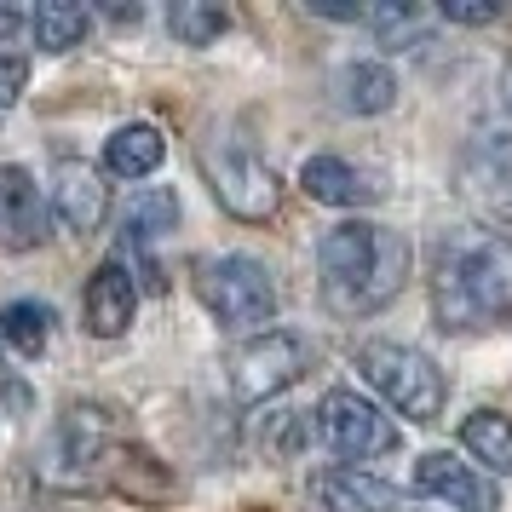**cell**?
Here are the masks:
<instances>
[{
  "label": "cell",
  "instance_id": "7402d4cb",
  "mask_svg": "<svg viewBox=\"0 0 512 512\" xmlns=\"http://www.w3.org/2000/svg\"><path fill=\"white\" fill-rule=\"evenodd\" d=\"M363 18L380 35V47H409L420 35V6H369Z\"/></svg>",
  "mask_w": 512,
  "mask_h": 512
},
{
  "label": "cell",
  "instance_id": "4fadbf2b",
  "mask_svg": "<svg viewBox=\"0 0 512 512\" xmlns=\"http://www.w3.org/2000/svg\"><path fill=\"white\" fill-rule=\"evenodd\" d=\"M81 305H87V328H93L98 340H116V334H127L133 311H139V288H133V277L110 259V265H98V271H93L87 300H81Z\"/></svg>",
  "mask_w": 512,
  "mask_h": 512
},
{
  "label": "cell",
  "instance_id": "44dd1931",
  "mask_svg": "<svg viewBox=\"0 0 512 512\" xmlns=\"http://www.w3.org/2000/svg\"><path fill=\"white\" fill-rule=\"evenodd\" d=\"M173 219H179V202H173V190H144L139 202L127 208V236H133V242H150V236L173 231Z\"/></svg>",
  "mask_w": 512,
  "mask_h": 512
},
{
  "label": "cell",
  "instance_id": "30bf717a",
  "mask_svg": "<svg viewBox=\"0 0 512 512\" xmlns=\"http://www.w3.org/2000/svg\"><path fill=\"white\" fill-rule=\"evenodd\" d=\"M47 242V196L24 167H0V248L29 254Z\"/></svg>",
  "mask_w": 512,
  "mask_h": 512
},
{
  "label": "cell",
  "instance_id": "5b68a950",
  "mask_svg": "<svg viewBox=\"0 0 512 512\" xmlns=\"http://www.w3.org/2000/svg\"><path fill=\"white\" fill-rule=\"evenodd\" d=\"M202 173H208L213 196H219L236 219H248V225H265L282 202L277 173L259 162V150H248L242 139H208L202 144Z\"/></svg>",
  "mask_w": 512,
  "mask_h": 512
},
{
  "label": "cell",
  "instance_id": "5bb4252c",
  "mask_svg": "<svg viewBox=\"0 0 512 512\" xmlns=\"http://www.w3.org/2000/svg\"><path fill=\"white\" fill-rule=\"evenodd\" d=\"M300 185L311 202H328V208H363V202H380V185L369 173H357L340 156H311L300 167Z\"/></svg>",
  "mask_w": 512,
  "mask_h": 512
},
{
  "label": "cell",
  "instance_id": "603a6c76",
  "mask_svg": "<svg viewBox=\"0 0 512 512\" xmlns=\"http://www.w3.org/2000/svg\"><path fill=\"white\" fill-rule=\"evenodd\" d=\"M443 18H449V24H495L501 6H495V0H443Z\"/></svg>",
  "mask_w": 512,
  "mask_h": 512
},
{
  "label": "cell",
  "instance_id": "3957f363",
  "mask_svg": "<svg viewBox=\"0 0 512 512\" xmlns=\"http://www.w3.org/2000/svg\"><path fill=\"white\" fill-rule=\"evenodd\" d=\"M357 374H363L403 420H415V426H432V420L443 415V397L449 392H443V374L426 351L397 346V340H369V346L357 351Z\"/></svg>",
  "mask_w": 512,
  "mask_h": 512
},
{
  "label": "cell",
  "instance_id": "277c9868",
  "mask_svg": "<svg viewBox=\"0 0 512 512\" xmlns=\"http://www.w3.org/2000/svg\"><path fill=\"white\" fill-rule=\"evenodd\" d=\"M196 300L208 305L225 328H254L277 317V282L248 254H219L196 265Z\"/></svg>",
  "mask_w": 512,
  "mask_h": 512
},
{
  "label": "cell",
  "instance_id": "ffe728a7",
  "mask_svg": "<svg viewBox=\"0 0 512 512\" xmlns=\"http://www.w3.org/2000/svg\"><path fill=\"white\" fill-rule=\"evenodd\" d=\"M167 29L185 41V47H213L225 29H231V12L225 6H208V0H179L167 12Z\"/></svg>",
  "mask_w": 512,
  "mask_h": 512
},
{
  "label": "cell",
  "instance_id": "d4e9b609",
  "mask_svg": "<svg viewBox=\"0 0 512 512\" xmlns=\"http://www.w3.org/2000/svg\"><path fill=\"white\" fill-rule=\"evenodd\" d=\"M24 29H29V12H12V6H0V58H12L6 47H12Z\"/></svg>",
  "mask_w": 512,
  "mask_h": 512
},
{
  "label": "cell",
  "instance_id": "2e32d148",
  "mask_svg": "<svg viewBox=\"0 0 512 512\" xmlns=\"http://www.w3.org/2000/svg\"><path fill=\"white\" fill-rule=\"evenodd\" d=\"M334 93H340V104H346L351 116H386L397 104V81L386 64H346L340 70V81H334Z\"/></svg>",
  "mask_w": 512,
  "mask_h": 512
},
{
  "label": "cell",
  "instance_id": "52a82bcc",
  "mask_svg": "<svg viewBox=\"0 0 512 512\" xmlns=\"http://www.w3.org/2000/svg\"><path fill=\"white\" fill-rule=\"evenodd\" d=\"M317 432H323V443L340 461H374V455L397 449V426L374 409L369 397L346 392V386L317 403Z\"/></svg>",
  "mask_w": 512,
  "mask_h": 512
},
{
  "label": "cell",
  "instance_id": "6da1fadb",
  "mask_svg": "<svg viewBox=\"0 0 512 512\" xmlns=\"http://www.w3.org/2000/svg\"><path fill=\"white\" fill-rule=\"evenodd\" d=\"M432 317L449 334H484L512 317V236L449 231L432 248Z\"/></svg>",
  "mask_w": 512,
  "mask_h": 512
},
{
  "label": "cell",
  "instance_id": "8992f818",
  "mask_svg": "<svg viewBox=\"0 0 512 512\" xmlns=\"http://www.w3.org/2000/svg\"><path fill=\"white\" fill-rule=\"evenodd\" d=\"M305 369H311V346L288 328H271V334H254L248 346L231 351V392L242 403H265V397L288 392Z\"/></svg>",
  "mask_w": 512,
  "mask_h": 512
},
{
  "label": "cell",
  "instance_id": "9a60e30c",
  "mask_svg": "<svg viewBox=\"0 0 512 512\" xmlns=\"http://www.w3.org/2000/svg\"><path fill=\"white\" fill-rule=\"evenodd\" d=\"M167 156V139L150 127V121H133V127H116L110 139H104V167L121 173V179H144V173H156Z\"/></svg>",
  "mask_w": 512,
  "mask_h": 512
},
{
  "label": "cell",
  "instance_id": "7a4b0ae2",
  "mask_svg": "<svg viewBox=\"0 0 512 512\" xmlns=\"http://www.w3.org/2000/svg\"><path fill=\"white\" fill-rule=\"evenodd\" d=\"M409 242L374 219H346L323 236L317 248V282L323 305L334 317H369L380 305H392L409 282Z\"/></svg>",
  "mask_w": 512,
  "mask_h": 512
},
{
  "label": "cell",
  "instance_id": "d6986e66",
  "mask_svg": "<svg viewBox=\"0 0 512 512\" xmlns=\"http://www.w3.org/2000/svg\"><path fill=\"white\" fill-rule=\"evenodd\" d=\"M0 340L18 351V357H41L52 340V305L41 300H12L0 311Z\"/></svg>",
  "mask_w": 512,
  "mask_h": 512
},
{
  "label": "cell",
  "instance_id": "8fae6325",
  "mask_svg": "<svg viewBox=\"0 0 512 512\" xmlns=\"http://www.w3.org/2000/svg\"><path fill=\"white\" fill-rule=\"evenodd\" d=\"M311 495L323 501L328 512H409V495L380 478H363L357 466H340V472H317L311 478Z\"/></svg>",
  "mask_w": 512,
  "mask_h": 512
},
{
  "label": "cell",
  "instance_id": "7c38bea8",
  "mask_svg": "<svg viewBox=\"0 0 512 512\" xmlns=\"http://www.w3.org/2000/svg\"><path fill=\"white\" fill-rule=\"evenodd\" d=\"M52 213L70 225V231H98L104 225V213H110V185L98 179L93 167L81 162H64L58 167V179H52Z\"/></svg>",
  "mask_w": 512,
  "mask_h": 512
},
{
  "label": "cell",
  "instance_id": "cb8c5ba5",
  "mask_svg": "<svg viewBox=\"0 0 512 512\" xmlns=\"http://www.w3.org/2000/svg\"><path fill=\"white\" fill-rule=\"evenodd\" d=\"M18 93H24V58H0V116L18 104Z\"/></svg>",
  "mask_w": 512,
  "mask_h": 512
},
{
  "label": "cell",
  "instance_id": "ac0fdd59",
  "mask_svg": "<svg viewBox=\"0 0 512 512\" xmlns=\"http://www.w3.org/2000/svg\"><path fill=\"white\" fill-rule=\"evenodd\" d=\"M461 443L472 449V461H484V466H495V472H507L512 478V420L501 415V409H478V415H466Z\"/></svg>",
  "mask_w": 512,
  "mask_h": 512
},
{
  "label": "cell",
  "instance_id": "9c48e42d",
  "mask_svg": "<svg viewBox=\"0 0 512 512\" xmlns=\"http://www.w3.org/2000/svg\"><path fill=\"white\" fill-rule=\"evenodd\" d=\"M415 495H426V501H438L449 512H495L501 507V495H495V484H489L484 472H472L466 461L443 455V449L415 461Z\"/></svg>",
  "mask_w": 512,
  "mask_h": 512
},
{
  "label": "cell",
  "instance_id": "ba28073f",
  "mask_svg": "<svg viewBox=\"0 0 512 512\" xmlns=\"http://www.w3.org/2000/svg\"><path fill=\"white\" fill-rule=\"evenodd\" d=\"M455 185L484 219L512 225V133H489V139L466 144L461 167H455Z\"/></svg>",
  "mask_w": 512,
  "mask_h": 512
},
{
  "label": "cell",
  "instance_id": "e0dca14e",
  "mask_svg": "<svg viewBox=\"0 0 512 512\" xmlns=\"http://www.w3.org/2000/svg\"><path fill=\"white\" fill-rule=\"evenodd\" d=\"M87 29H93V12H87V6H70V0H41V6L29 12V35H35V47L41 52L81 47Z\"/></svg>",
  "mask_w": 512,
  "mask_h": 512
}]
</instances>
